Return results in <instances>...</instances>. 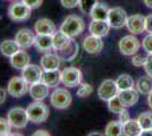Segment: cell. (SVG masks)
Wrapping results in <instances>:
<instances>
[{
    "label": "cell",
    "mask_w": 152,
    "mask_h": 136,
    "mask_svg": "<svg viewBox=\"0 0 152 136\" xmlns=\"http://www.w3.org/2000/svg\"><path fill=\"white\" fill-rule=\"evenodd\" d=\"M84 28H85L84 20L82 17L77 15L67 16L60 25V31L65 33L66 35H68L69 38H75L77 35H80L84 31Z\"/></svg>",
    "instance_id": "6da1fadb"
},
{
    "label": "cell",
    "mask_w": 152,
    "mask_h": 136,
    "mask_svg": "<svg viewBox=\"0 0 152 136\" xmlns=\"http://www.w3.org/2000/svg\"><path fill=\"white\" fill-rule=\"evenodd\" d=\"M26 112L30 121H32L33 124L45 123L50 115L48 105L43 103L42 101H35L31 103L26 108Z\"/></svg>",
    "instance_id": "7a4b0ae2"
},
{
    "label": "cell",
    "mask_w": 152,
    "mask_h": 136,
    "mask_svg": "<svg viewBox=\"0 0 152 136\" xmlns=\"http://www.w3.org/2000/svg\"><path fill=\"white\" fill-rule=\"evenodd\" d=\"M7 119L10 123L12 127L15 129H23L25 128L27 123L30 121L26 109L22 107H14L8 111Z\"/></svg>",
    "instance_id": "3957f363"
},
{
    "label": "cell",
    "mask_w": 152,
    "mask_h": 136,
    "mask_svg": "<svg viewBox=\"0 0 152 136\" xmlns=\"http://www.w3.org/2000/svg\"><path fill=\"white\" fill-rule=\"evenodd\" d=\"M32 13V8L24 4L22 0L12 4L8 8V16L14 22H24L28 20Z\"/></svg>",
    "instance_id": "277c9868"
},
{
    "label": "cell",
    "mask_w": 152,
    "mask_h": 136,
    "mask_svg": "<svg viewBox=\"0 0 152 136\" xmlns=\"http://www.w3.org/2000/svg\"><path fill=\"white\" fill-rule=\"evenodd\" d=\"M72 94L67 89H56L50 94V103L56 109H66L72 103Z\"/></svg>",
    "instance_id": "5b68a950"
},
{
    "label": "cell",
    "mask_w": 152,
    "mask_h": 136,
    "mask_svg": "<svg viewBox=\"0 0 152 136\" xmlns=\"http://www.w3.org/2000/svg\"><path fill=\"white\" fill-rule=\"evenodd\" d=\"M28 83L23 78V76H14L9 79L7 85V92L13 97H22L28 92Z\"/></svg>",
    "instance_id": "8992f818"
},
{
    "label": "cell",
    "mask_w": 152,
    "mask_h": 136,
    "mask_svg": "<svg viewBox=\"0 0 152 136\" xmlns=\"http://www.w3.org/2000/svg\"><path fill=\"white\" fill-rule=\"evenodd\" d=\"M82 82V71L76 67H67L61 71V83L67 87L78 86Z\"/></svg>",
    "instance_id": "52a82bcc"
},
{
    "label": "cell",
    "mask_w": 152,
    "mask_h": 136,
    "mask_svg": "<svg viewBox=\"0 0 152 136\" xmlns=\"http://www.w3.org/2000/svg\"><path fill=\"white\" fill-rule=\"evenodd\" d=\"M127 22V14L121 7H114L109 9L108 14V23L113 28L119 30L123 26L126 25Z\"/></svg>",
    "instance_id": "ba28073f"
},
{
    "label": "cell",
    "mask_w": 152,
    "mask_h": 136,
    "mask_svg": "<svg viewBox=\"0 0 152 136\" xmlns=\"http://www.w3.org/2000/svg\"><path fill=\"white\" fill-rule=\"evenodd\" d=\"M119 90L116 84V81L113 79H104L98 89V95L102 101H109L110 99L118 95Z\"/></svg>",
    "instance_id": "9c48e42d"
},
{
    "label": "cell",
    "mask_w": 152,
    "mask_h": 136,
    "mask_svg": "<svg viewBox=\"0 0 152 136\" xmlns=\"http://www.w3.org/2000/svg\"><path fill=\"white\" fill-rule=\"evenodd\" d=\"M119 50L124 56H133L139 51L141 43L134 35H126L119 41Z\"/></svg>",
    "instance_id": "30bf717a"
},
{
    "label": "cell",
    "mask_w": 152,
    "mask_h": 136,
    "mask_svg": "<svg viewBox=\"0 0 152 136\" xmlns=\"http://www.w3.org/2000/svg\"><path fill=\"white\" fill-rule=\"evenodd\" d=\"M42 74H43L42 67L38 65H34V64H28L26 67H24L22 69V76L30 85L33 84V83L41 82Z\"/></svg>",
    "instance_id": "8fae6325"
},
{
    "label": "cell",
    "mask_w": 152,
    "mask_h": 136,
    "mask_svg": "<svg viewBox=\"0 0 152 136\" xmlns=\"http://www.w3.org/2000/svg\"><path fill=\"white\" fill-rule=\"evenodd\" d=\"M35 34L30 28H20L15 35V41L20 49H28L35 42Z\"/></svg>",
    "instance_id": "7c38bea8"
},
{
    "label": "cell",
    "mask_w": 152,
    "mask_h": 136,
    "mask_svg": "<svg viewBox=\"0 0 152 136\" xmlns=\"http://www.w3.org/2000/svg\"><path fill=\"white\" fill-rule=\"evenodd\" d=\"M126 26L128 31L132 32V34H141L145 30V17L141 14L132 15L127 17Z\"/></svg>",
    "instance_id": "4fadbf2b"
},
{
    "label": "cell",
    "mask_w": 152,
    "mask_h": 136,
    "mask_svg": "<svg viewBox=\"0 0 152 136\" xmlns=\"http://www.w3.org/2000/svg\"><path fill=\"white\" fill-rule=\"evenodd\" d=\"M78 49H80L78 43L74 40V38H72L69 40V42L65 45L63 49L58 50L59 57L63 59V60H65V61H72L78 55Z\"/></svg>",
    "instance_id": "5bb4252c"
},
{
    "label": "cell",
    "mask_w": 152,
    "mask_h": 136,
    "mask_svg": "<svg viewBox=\"0 0 152 136\" xmlns=\"http://www.w3.org/2000/svg\"><path fill=\"white\" fill-rule=\"evenodd\" d=\"M60 63H61V58L59 57V55L50 53V52H47L45 56H42V58L40 60V65H41L43 71L59 69Z\"/></svg>",
    "instance_id": "9a60e30c"
},
{
    "label": "cell",
    "mask_w": 152,
    "mask_h": 136,
    "mask_svg": "<svg viewBox=\"0 0 152 136\" xmlns=\"http://www.w3.org/2000/svg\"><path fill=\"white\" fill-rule=\"evenodd\" d=\"M49 86L45 85L42 81L38 82V83H33L30 85L28 89V93L33 100L35 101H42L45 97L49 95Z\"/></svg>",
    "instance_id": "2e32d148"
},
{
    "label": "cell",
    "mask_w": 152,
    "mask_h": 136,
    "mask_svg": "<svg viewBox=\"0 0 152 136\" xmlns=\"http://www.w3.org/2000/svg\"><path fill=\"white\" fill-rule=\"evenodd\" d=\"M110 24L108 20H92L89 25V31L92 35L98 36V38H104L107 36L109 31H110Z\"/></svg>",
    "instance_id": "e0dca14e"
},
{
    "label": "cell",
    "mask_w": 152,
    "mask_h": 136,
    "mask_svg": "<svg viewBox=\"0 0 152 136\" xmlns=\"http://www.w3.org/2000/svg\"><path fill=\"white\" fill-rule=\"evenodd\" d=\"M83 48L86 52H89L91 55H96L103 49V41L101 38H98L94 35H90L86 36L83 41Z\"/></svg>",
    "instance_id": "ac0fdd59"
},
{
    "label": "cell",
    "mask_w": 152,
    "mask_h": 136,
    "mask_svg": "<svg viewBox=\"0 0 152 136\" xmlns=\"http://www.w3.org/2000/svg\"><path fill=\"white\" fill-rule=\"evenodd\" d=\"M34 31L37 34L53 35V33L56 32V25L49 18H40L34 24Z\"/></svg>",
    "instance_id": "d6986e66"
},
{
    "label": "cell",
    "mask_w": 152,
    "mask_h": 136,
    "mask_svg": "<svg viewBox=\"0 0 152 136\" xmlns=\"http://www.w3.org/2000/svg\"><path fill=\"white\" fill-rule=\"evenodd\" d=\"M30 64V55L25 51V49H19L10 57V65L15 69H23Z\"/></svg>",
    "instance_id": "ffe728a7"
},
{
    "label": "cell",
    "mask_w": 152,
    "mask_h": 136,
    "mask_svg": "<svg viewBox=\"0 0 152 136\" xmlns=\"http://www.w3.org/2000/svg\"><path fill=\"white\" fill-rule=\"evenodd\" d=\"M139 91L134 89H128V90L119 91L118 97L124 107H132L139 101Z\"/></svg>",
    "instance_id": "44dd1931"
},
{
    "label": "cell",
    "mask_w": 152,
    "mask_h": 136,
    "mask_svg": "<svg viewBox=\"0 0 152 136\" xmlns=\"http://www.w3.org/2000/svg\"><path fill=\"white\" fill-rule=\"evenodd\" d=\"M34 47L39 52H49L53 49L52 35H45V34H37Z\"/></svg>",
    "instance_id": "7402d4cb"
},
{
    "label": "cell",
    "mask_w": 152,
    "mask_h": 136,
    "mask_svg": "<svg viewBox=\"0 0 152 136\" xmlns=\"http://www.w3.org/2000/svg\"><path fill=\"white\" fill-rule=\"evenodd\" d=\"M41 81L49 87H56L59 85V83H61V71H59V69L43 71Z\"/></svg>",
    "instance_id": "603a6c76"
},
{
    "label": "cell",
    "mask_w": 152,
    "mask_h": 136,
    "mask_svg": "<svg viewBox=\"0 0 152 136\" xmlns=\"http://www.w3.org/2000/svg\"><path fill=\"white\" fill-rule=\"evenodd\" d=\"M142 133V127L137 119H129L123 124V135L139 136Z\"/></svg>",
    "instance_id": "cb8c5ba5"
},
{
    "label": "cell",
    "mask_w": 152,
    "mask_h": 136,
    "mask_svg": "<svg viewBox=\"0 0 152 136\" xmlns=\"http://www.w3.org/2000/svg\"><path fill=\"white\" fill-rule=\"evenodd\" d=\"M108 14H109V8L107 4L98 2L93 7L92 12L90 13V16L94 20H108Z\"/></svg>",
    "instance_id": "d4e9b609"
},
{
    "label": "cell",
    "mask_w": 152,
    "mask_h": 136,
    "mask_svg": "<svg viewBox=\"0 0 152 136\" xmlns=\"http://www.w3.org/2000/svg\"><path fill=\"white\" fill-rule=\"evenodd\" d=\"M20 49L17 44V42L14 40H5L0 43V52L5 56V57H8L10 58L15 52H17Z\"/></svg>",
    "instance_id": "484cf974"
},
{
    "label": "cell",
    "mask_w": 152,
    "mask_h": 136,
    "mask_svg": "<svg viewBox=\"0 0 152 136\" xmlns=\"http://www.w3.org/2000/svg\"><path fill=\"white\" fill-rule=\"evenodd\" d=\"M72 38H69L68 35H66L64 32H61L60 30L59 31H56L52 35V42H53V49L55 50H60L63 49L65 45L69 42V40Z\"/></svg>",
    "instance_id": "4316f807"
},
{
    "label": "cell",
    "mask_w": 152,
    "mask_h": 136,
    "mask_svg": "<svg viewBox=\"0 0 152 136\" xmlns=\"http://www.w3.org/2000/svg\"><path fill=\"white\" fill-rule=\"evenodd\" d=\"M152 77L148 76H142L137 79L136 83V89L141 94H149L152 91Z\"/></svg>",
    "instance_id": "83f0119b"
},
{
    "label": "cell",
    "mask_w": 152,
    "mask_h": 136,
    "mask_svg": "<svg viewBox=\"0 0 152 136\" xmlns=\"http://www.w3.org/2000/svg\"><path fill=\"white\" fill-rule=\"evenodd\" d=\"M104 134L108 136H121L123 135V123L119 120H113L106 126Z\"/></svg>",
    "instance_id": "f1b7e54d"
},
{
    "label": "cell",
    "mask_w": 152,
    "mask_h": 136,
    "mask_svg": "<svg viewBox=\"0 0 152 136\" xmlns=\"http://www.w3.org/2000/svg\"><path fill=\"white\" fill-rule=\"evenodd\" d=\"M116 84L118 86V90L124 91V90H128V89H133L134 81L131 75H128V74H121L116 79Z\"/></svg>",
    "instance_id": "f546056e"
},
{
    "label": "cell",
    "mask_w": 152,
    "mask_h": 136,
    "mask_svg": "<svg viewBox=\"0 0 152 136\" xmlns=\"http://www.w3.org/2000/svg\"><path fill=\"white\" fill-rule=\"evenodd\" d=\"M108 109L111 111L113 113H117V115H119L121 111L125 110V107H124L123 103L121 102L119 97H118V95H116L115 97L110 99V100L108 101Z\"/></svg>",
    "instance_id": "4dcf8cb0"
},
{
    "label": "cell",
    "mask_w": 152,
    "mask_h": 136,
    "mask_svg": "<svg viewBox=\"0 0 152 136\" xmlns=\"http://www.w3.org/2000/svg\"><path fill=\"white\" fill-rule=\"evenodd\" d=\"M137 120L142 127V130L152 128V112H150V111L142 112L137 118Z\"/></svg>",
    "instance_id": "1f68e13d"
},
{
    "label": "cell",
    "mask_w": 152,
    "mask_h": 136,
    "mask_svg": "<svg viewBox=\"0 0 152 136\" xmlns=\"http://www.w3.org/2000/svg\"><path fill=\"white\" fill-rule=\"evenodd\" d=\"M98 2V0H78V8L82 13L90 14Z\"/></svg>",
    "instance_id": "d6a6232c"
},
{
    "label": "cell",
    "mask_w": 152,
    "mask_h": 136,
    "mask_svg": "<svg viewBox=\"0 0 152 136\" xmlns=\"http://www.w3.org/2000/svg\"><path fill=\"white\" fill-rule=\"evenodd\" d=\"M93 93V87L92 85L89 84V83H83V84H80V87L77 90V97H86L91 95Z\"/></svg>",
    "instance_id": "836d02e7"
},
{
    "label": "cell",
    "mask_w": 152,
    "mask_h": 136,
    "mask_svg": "<svg viewBox=\"0 0 152 136\" xmlns=\"http://www.w3.org/2000/svg\"><path fill=\"white\" fill-rule=\"evenodd\" d=\"M12 125L8 121L7 118H1L0 117V136H7L10 135V130H12Z\"/></svg>",
    "instance_id": "e575fe53"
},
{
    "label": "cell",
    "mask_w": 152,
    "mask_h": 136,
    "mask_svg": "<svg viewBox=\"0 0 152 136\" xmlns=\"http://www.w3.org/2000/svg\"><path fill=\"white\" fill-rule=\"evenodd\" d=\"M142 47L149 55H152V33H149L142 41Z\"/></svg>",
    "instance_id": "d590c367"
},
{
    "label": "cell",
    "mask_w": 152,
    "mask_h": 136,
    "mask_svg": "<svg viewBox=\"0 0 152 136\" xmlns=\"http://www.w3.org/2000/svg\"><path fill=\"white\" fill-rule=\"evenodd\" d=\"M146 59H148V57H145V56L135 55L134 57H132V64H133V66H135V67H141V66L145 65Z\"/></svg>",
    "instance_id": "8d00e7d4"
},
{
    "label": "cell",
    "mask_w": 152,
    "mask_h": 136,
    "mask_svg": "<svg viewBox=\"0 0 152 136\" xmlns=\"http://www.w3.org/2000/svg\"><path fill=\"white\" fill-rule=\"evenodd\" d=\"M24 4H26L28 7H31L32 9H37L42 5L43 0H22Z\"/></svg>",
    "instance_id": "74e56055"
},
{
    "label": "cell",
    "mask_w": 152,
    "mask_h": 136,
    "mask_svg": "<svg viewBox=\"0 0 152 136\" xmlns=\"http://www.w3.org/2000/svg\"><path fill=\"white\" fill-rule=\"evenodd\" d=\"M60 4L65 8H75L78 6V0H60Z\"/></svg>",
    "instance_id": "f35d334b"
},
{
    "label": "cell",
    "mask_w": 152,
    "mask_h": 136,
    "mask_svg": "<svg viewBox=\"0 0 152 136\" xmlns=\"http://www.w3.org/2000/svg\"><path fill=\"white\" fill-rule=\"evenodd\" d=\"M144 68H145L146 74H148L150 77H152V55H150V56L148 57V59H146Z\"/></svg>",
    "instance_id": "ab89813d"
},
{
    "label": "cell",
    "mask_w": 152,
    "mask_h": 136,
    "mask_svg": "<svg viewBox=\"0 0 152 136\" xmlns=\"http://www.w3.org/2000/svg\"><path fill=\"white\" fill-rule=\"evenodd\" d=\"M145 30L149 33H152V14L145 17Z\"/></svg>",
    "instance_id": "60d3db41"
},
{
    "label": "cell",
    "mask_w": 152,
    "mask_h": 136,
    "mask_svg": "<svg viewBox=\"0 0 152 136\" xmlns=\"http://www.w3.org/2000/svg\"><path fill=\"white\" fill-rule=\"evenodd\" d=\"M131 118H129V112L127 110H124L121 111V113H119V121H121V123H126L127 120H129Z\"/></svg>",
    "instance_id": "b9f144b4"
},
{
    "label": "cell",
    "mask_w": 152,
    "mask_h": 136,
    "mask_svg": "<svg viewBox=\"0 0 152 136\" xmlns=\"http://www.w3.org/2000/svg\"><path fill=\"white\" fill-rule=\"evenodd\" d=\"M6 97H7V91L5 89H2V87H0V105L5 103Z\"/></svg>",
    "instance_id": "7bdbcfd3"
},
{
    "label": "cell",
    "mask_w": 152,
    "mask_h": 136,
    "mask_svg": "<svg viewBox=\"0 0 152 136\" xmlns=\"http://www.w3.org/2000/svg\"><path fill=\"white\" fill-rule=\"evenodd\" d=\"M33 135L34 136H41V135L49 136L50 135V133L45 129H39V130H37V132H34V133H33Z\"/></svg>",
    "instance_id": "ee69618b"
},
{
    "label": "cell",
    "mask_w": 152,
    "mask_h": 136,
    "mask_svg": "<svg viewBox=\"0 0 152 136\" xmlns=\"http://www.w3.org/2000/svg\"><path fill=\"white\" fill-rule=\"evenodd\" d=\"M141 136H152V128L149 129H143L141 133Z\"/></svg>",
    "instance_id": "f6af8a7d"
},
{
    "label": "cell",
    "mask_w": 152,
    "mask_h": 136,
    "mask_svg": "<svg viewBox=\"0 0 152 136\" xmlns=\"http://www.w3.org/2000/svg\"><path fill=\"white\" fill-rule=\"evenodd\" d=\"M148 103H149V107L152 109V91L148 94Z\"/></svg>",
    "instance_id": "bcb514c9"
},
{
    "label": "cell",
    "mask_w": 152,
    "mask_h": 136,
    "mask_svg": "<svg viewBox=\"0 0 152 136\" xmlns=\"http://www.w3.org/2000/svg\"><path fill=\"white\" fill-rule=\"evenodd\" d=\"M143 1H144V4H145L149 8H152V0H143Z\"/></svg>",
    "instance_id": "7dc6e473"
},
{
    "label": "cell",
    "mask_w": 152,
    "mask_h": 136,
    "mask_svg": "<svg viewBox=\"0 0 152 136\" xmlns=\"http://www.w3.org/2000/svg\"><path fill=\"white\" fill-rule=\"evenodd\" d=\"M90 136H92V135H101L100 133H91V134H89Z\"/></svg>",
    "instance_id": "c3c4849f"
},
{
    "label": "cell",
    "mask_w": 152,
    "mask_h": 136,
    "mask_svg": "<svg viewBox=\"0 0 152 136\" xmlns=\"http://www.w3.org/2000/svg\"><path fill=\"white\" fill-rule=\"evenodd\" d=\"M8 1H12V0H8Z\"/></svg>",
    "instance_id": "681fc988"
}]
</instances>
